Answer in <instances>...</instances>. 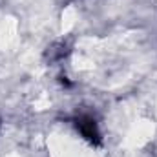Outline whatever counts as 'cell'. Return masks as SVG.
<instances>
[{"mask_svg":"<svg viewBox=\"0 0 157 157\" xmlns=\"http://www.w3.org/2000/svg\"><path fill=\"white\" fill-rule=\"evenodd\" d=\"M77 128L80 130V133H82L86 139H90V141H97V139H99L97 124H95V121L91 117H88V115L78 117L77 119Z\"/></svg>","mask_w":157,"mask_h":157,"instance_id":"cell-1","label":"cell"}]
</instances>
